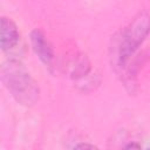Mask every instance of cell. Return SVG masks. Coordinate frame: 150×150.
Wrapping results in <instances>:
<instances>
[{
  "instance_id": "6da1fadb",
  "label": "cell",
  "mask_w": 150,
  "mask_h": 150,
  "mask_svg": "<svg viewBox=\"0 0 150 150\" xmlns=\"http://www.w3.org/2000/svg\"><path fill=\"white\" fill-rule=\"evenodd\" d=\"M1 74L5 86L19 103L30 105L38 101L39 87L19 61H7L1 68Z\"/></svg>"
},
{
  "instance_id": "7a4b0ae2",
  "label": "cell",
  "mask_w": 150,
  "mask_h": 150,
  "mask_svg": "<svg viewBox=\"0 0 150 150\" xmlns=\"http://www.w3.org/2000/svg\"><path fill=\"white\" fill-rule=\"evenodd\" d=\"M150 32V15L145 12L139 13L132 22L121 32L117 40L116 62L118 67H124L129 57L135 53Z\"/></svg>"
},
{
  "instance_id": "3957f363",
  "label": "cell",
  "mask_w": 150,
  "mask_h": 150,
  "mask_svg": "<svg viewBox=\"0 0 150 150\" xmlns=\"http://www.w3.org/2000/svg\"><path fill=\"white\" fill-rule=\"evenodd\" d=\"M30 41H32L33 49L39 56V59L43 63L50 64L54 59V52L46 35L40 29H34L30 34Z\"/></svg>"
},
{
  "instance_id": "277c9868",
  "label": "cell",
  "mask_w": 150,
  "mask_h": 150,
  "mask_svg": "<svg viewBox=\"0 0 150 150\" xmlns=\"http://www.w3.org/2000/svg\"><path fill=\"white\" fill-rule=\"evenodd\" d=\"M20 40V33L16 25L8 18H1L0 28V46L2 50H9L14 48Z\"/></svg>"
},
{
  "instance_id": "5b68a950",
  "label": "cell",
  "mask_w": 150,
  "mask_h": 150,
  "mask_svg": "<svg viewBox=\"0 0 150 150\" xmlns=\"http://www.w3.org/2000/svg\"><path fill=\"white\" fill-rule=\"evenodd\" d=\"M74 148H94V145H89V144H77Z\"/></svg>"
},
{
  "instance_id": "8992f818",
  "label": "cell",
  "mask_w": 150,
  "mask_h": 150,
  "mask_svg": "<svg viewBox=\"0 0 150 150\" xmlns=\"http://www.w3.org/2000/svg\"><path fill=\"white\" fill-rule=\"evenodd\" d=\"M125 148H141V145H138V144H135V143H130V144L125 145Z\"/></svg>"
}]
</instances>
